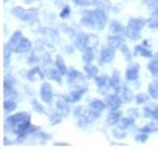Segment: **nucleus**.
I'll list each match as a JSON object with an SVG mask.
<instances>
[{
    "instance_id": "24",
    "label": "nucleus",
    "mask_w": 158,
    "mask_h": 149,
    "mask_svg": "<svg viewBox=\"0 0 158 149\" xmlns=\"http://www.w3.org/2000/svg\"><path fill=\"white\" fill-rule=\"evenodd\" d=\"M110 87L114 88L116 91L121 88V79H119V72H118V71L113 72V75H111V79H110Z\"/></svg>"
},
{
    "instance_id": "49",
    "label": "nucleus",
    "mask_w": 158,
    "mask_h": 149,
    "mask_svg": "<svg viewBox=\"0 0 158 149\" xmlns=\"http://www.w3.org/2000/svg\"><path fill=\"white\" fill-rule=\"evenodd\" d=\"M27 61L30 63V65H35V63H38V61H39V57H38V55H30Z\"/></svg>"
},
{
    "instance_id": "6",
    "label": "nucleus",
    "mask_w": 158,
    "mask_h": 149,
    "mask_svg": "<svg viewBox=\"0 0 158 149\" xmlns=\"http://www.w3.org/2000/svg\"><path fill=\"white\" fill-rule=\"evenodd\" d=\"M69 99H67V97H64V96H58L56 97V110L63 115V116H67V115H69Z\"/></svg>"
},
{
    "instance_id": "26",
    "label": "nucleus",
    "mask_w": 158,
    "mask_h": 149,
    "mask_svg": "<svg viewBox=\"0 0 158 149\" xmlns=\"http://www.w3.org/2000/svg\"><path fill=\"white\" fill-rule=\"evenodd\" d=\"M135 52H136L138 55L144 57V58H152V52L149 50L147 46H136L135 47Z\"/></svg>"
},
{
    "instance_id": "15",
    "label": "nucleus",
    "mask_w": 158,
    "mask_h": 149,
    "mask_svg": "<svg viewBox=\"0 0 158 149\" xmlns=\"http://www.w3.org/2000/svg\"><path fill=\"white\" fill-rule=\"evenodd\" d=\"M44 77H46V74H44V71H42L39 66H33V69H30V71L27 72V79H28L30 82L38 80V79H44Z\"/></svg>"
},
{
    "instance_id": "3",
    "label": "nucleus",
    "mask_w": 158,
    "mask_h": 149,
    "mask_svg": "<svg viewBox=\"0 0 158 149\" xmlns=\"http://www.w3.org/2000/svg\"><path fill=\"white\" fill-rule=\"evenodd\" d=\"M99 115H100V112H97V110H94V109H91L89 107L88 110H83V113H81V116L78 118V126L80 127H85V126H88V124H91V122H94L97 118H99Z\"/></svg>"
},
{
    "instance_id": "30",
    "label": "nucleus",
    "mask_w": 158,
    "mask_h": 149,
    "mask_svg": "<svg viewBox=\"0 0 158 149\" xmlns=\"http://www.w3.org/2000/svg\"><path fill=\"white\" fill-rule=\"evenodd\" d=\"M99 44V38L94 35H88V41H86V49H94Z\"/></svg>"
},
{
    "instance_id": "12",
    "label": "nucleus",
    "mask_w": 158,
    "mask_h": 149,
    "mask_svg": "<svg viewBox=\"0 0 158 149\" xmlns=\"http://www.w3.org/2000/svg\"><path fill=\"white\" fill-rule=\"evenodd\" d=\"M146 20L144 19H141V17H133V19H128V24H127V27L128 28H131V30H136V32H141L144 27H146Z\"/></svg>"
},
{
    "instance_id": "54",
    "label": "nucleus",
    "mask_w": 158,
    "mask_h": 149,
    "mask_svg": "<svg viewBox=\"0 0 158 149\" xmlns=\"http://www.w3.org/2000/svg\"><path fill=\"white\" fill-rule=\"evenodd\" d=\"M143 46H147V47H149V41H147V39L143 41Z\"/></svg>"
},
{
    "instance_id": "20",
    "label": "nucleus",
    "mask_w": 158,
    "mask_h": 149,
    "mask_svg": "<svg viewBox=\"0 0 158 149\" xmlns=\"http://www.w3.org/2000/svg\"><path fill=\"white\" fill-rule=\"evenodd\" d=\"M110 30H111L113 35H122V33H125V28H124V25L119 22V20H111V22H110Z\"/></svg>"
},
{
    "instance_id": "7",
    "label": "nucleus",
    "mask_w": 158,
    "mask_h": 149,
    "mask_svg": "<svg viewBox=\"0 0 158 149\" xmlns=\"http://www.w3.org/2000/svg\"><path fill=\"white\" fill-rule=\"evenodd\" d=\"M39 96H41L42 102H46V104H50V102H52V99H53V93H52V87H50L49 83H42V85H41Z\"/></svg>"
},
{
    "instance_id": "13",
    "label": "nucleus",
    "mask_w": 158,
    "mask_h": 149,
    "mask_svg": "<svg viewBox=\"0 0 158 149\" xmlns=\"http://www.w3.org/2000/svg\"><path fill=\"white\" fill-rule=\"evenodd\" d=\"M66 75H67V82H69V85H75V83L83 80V74L75 71V69H67Z\"/></svg>"
},
{
    "instance_id": "52",
    "label": "nucleus",
    "mask_w": 158,
    "mask_h": 149,
    "mask_svg": "<svg viewBox=\"0 0 158 149\" xmlns=\"http://www.w3.org/2000/svg\"><path fill=\"white\" fill-rule=\"evenodd\" d=\"M64 52H66L67 55H72V53H74V47H72V46H66V47H64Z\"/></svg>"
},
{
    "instance_id": "42",
    "label": "nucleus",
    "mask_w": 158,
    "mask_h": 149,
    "mask_svg": "<svg viewBox=\"0 0 158 149\" xmlns=\"http://www.w3.org/2000/svg\"><path fill=\"white\" fill-rule=\"evenodd\" d=\"M147 100H149V96H147V94H144V93H139V94L136 96V104H139V105L147 104Z\"/></svg>"
},
{
    "instance_id": "22",
    "label": "nucleus",
    "mask_w": 158,
    "mask_h": 149,
    "mask_svg": "<svg viewBox=\"0 0 158 149\" xmlns=\"http://www.w3.org/2000/svg\"><path fill=\"white\" fill-rule=\"evenodd\" d=\"M44 74H46V77H49V79H52V80H55V82H61V72L55 68V69H46V71H44Z\"/></svg>"
},
{
    "instance_id": "4",
    "label": "nucleus",
    "mask_w": 158,
    "mask_h": 149,
    "mask_svg": "<svg viewBox=\"0 0 158 149\" xmlns=\"http://www.w3.org/2000/svg\"><path fill=\"white\" fill-rule=\"evenodd\" d=\"M3 94L6 97H14L16 96V80L13 75H6L3 82Z\"/></svg>"
},
{
    "instance_id": "40",
    "label": "nucleus",
    "mask_w": 158,
    "mask_h": 149,
    "mask_svg": "<svg viewBox=\"0 0 158 149\" xmlns=\"http://www.w3.org/2000/svg\"><path fill=\"white\" fill-rule=\"evenodd\" d=\"M72 2L78 6H88V5H94L97 0H72Z\"/></svg>"
},
{
    "instance_id": "21",
    "label": "nucleus",
    "mask_w": 158,
    "mask_h": 149,
    "mask_svg": "<svg viewBox=\"0 0 158 149\" xmlns=\"http://www.w3.org/2000/svg\"><path fill=\"white\" fill-rule=\"evenodd\" d=\"M118 93L121 94L122 100H125V102H131V100H133V93H131V90H130V88L122 87V85H121V88L118 90Z\"/></svg>"
},
{
    "instance_id": "41",
    "label": "nucleus",
    "mask_w": 158,
    "mask_h": 149,
    "mask_svg": "<svg viewBox=\"0 0 158 149\" xmlns=\"http://www.w3.org/2000/svg\"><path fill=\"white\" fill-rule=\"evenodd\" d=\"M121 52L124 53V58H125L127 61H130V60H131V52H130V49H128L125 44H122V46H121Z\"/></svg>"
},
{
    "instance_id": "34",
    "label": "nucleus",
    "mask_w": 158,
    "mask_h": 149,
    "mask_svg": "<svg viewBox=\"0 0 158 149\" xmlns=\"http://www.w3.org/2000/svg\"><path fill=\"white\" fill-rule=\"evenodd\" d=\"M55 65H56V69H58L63 75H64V74H67V68H66V65H64V61H63V58H61V57H56Z\"/></svg>"
},
{
    "instance_id": "19",
    "label": "nucleus",
    "mask_w": 158,
    "mask_h": 149,
    "mask_svg": "<svg viewBox=\"0 0 158 149\" xmlns=\"http://www.w3.org/2000/svg\"><path fill=\"white\" fill-rule=\"evenodd\" d=\"M122 44H124V39L121 35H111L108 38V46H111L113 49H121Z\"/></svg>"
},
{
    "instance_id": "39",
    "label": "nucleus",
    "mask_w": 158,
    "mask_h": 149,
    "mask_svg": "<svg viewBox=\"0 0 158 149\" xmlns=\"http://www.w3.org/2000/svg\"><path fill=\"white\" fill-rule=\"evenodd\" d=\"M156 130V124H147V126H143L139 132H144V134H152Z\"/></svg>"
},
{
    "instance_id": "32",
    "label": "nucleus",
    "mask_w": 158,
    "mask_h": 149,
    "mask_svg": "<svg viewBox=\"0 0 158 149\" xmlns=\"http://www.w3.org/2000/svg\"><path fill=\"white\" fill-rule=\"evenodd\" d=\"M149 71L152 72L153 77H158V57H155V58L149 63Z\"/></svg>"
},
{
    "instance_id": "10",
    "label": "nucleus",
    "mask_w": 158,
    "mask_h": 149,
    "mask_svg": "<svg viewBox=\"0 0 158 149\" xmlns=\"http://www.w3.org/2000/svg\"><path fill=\"white\" fill-rule=\"evenodd\" d=\"M31 49V41H28V39H25V38H22L17 44L13 47V50L16 52V53H25V52H28Z\"/></svg>"
},
{
    "instance_id": "51",
    "label": "nucleus",
    "mask_w": 158,
    "mask_h": 149,
    "mask_svg": "<svg viewBox=\"0 0 158 149\" xmlns=\"http://www.w3.org/2000/svg\"><path fill=\"white\" fill-rule=\"evenodd\" d=\"M81 113H83V107H77V109L74 110V116H75V118H80Z\"/></svg>"
},
{
    "instance_id": "38",
    "label": "nucleus",
    "mask_w": 158,
    "mask_h": 149,
    "mask_svg": "<svg viewBox=\"0 0 158 149\" xmlns=\"http://www.w3.org/2000/svg\"><path fill=\"white\" fill-rule=\"evenodd\" d=\"M31 107H33V110H35L36 113H46V109H44L42 105H41L38 100H35V99L31 100Z\"/></svg>"
},
{
    "instance_id": "18",
    "label": "nucleus",
    "mask_w": 158,
    "mask_h": 149,
    "mask_svg": "<svg viewBox=\"0 0 158 149\" xmlns=\"http://www.w3.org/2000/svg\"><path fill=\"white\" fill-rule=\"evenodd\" d=\"M36 33H39V35H44L46 38H50L52 41H56L58 39V32L55 30V28H38L36 30Z\"/></svg>"
},
{
    "instance_id": "48",
    "label": "nucleus",
    "mask_w": 158,
    "mask_h": 149,
    "mask_svg": "<svg viewBox=\"0 0 158 149\" xmlns=\"http://www.w3.org/2000/svg\"><path fill=\"white\" fill-rule=\"evenodd\" d=\"M125 132L124 130H113V137L114 138H125Z\"/></svg>"
},
{
    "instance_id": "17",
    "label": "nucleus",
    "mask_w": 158,
    "mask_h": 149,
    "mask_svg": "<svg viewBox=\"0 0 158 149\" xmlns=\"http://www.w3.org/2000/svg\"><path fill=\"white\" fill-rule=\"evenodd\" d=\"M143 115L147 116V118H153V119L158 121V107H156V105H153V104H146Z\"/></svg>"
},
{
    "instance_id": "8",
    "label": "nucleus",
    "mask_w": 158,
    "mask_h": 149,
    "mask_svg": "<svg viewBox=\"0 0 158 149\" xmlns=\"http://www.w3.org/2000/svg\"><path fill=\"white\" fill-rule=\"evenodd\" d=\"M125 79L128 82H135L139 79V65H136V63H133V65H130L125 71Z\"/></svg>"
},
{
    "instance_id": "29",
    "label": "nucleus",
    "mask_w": 158,
    "mask_h": 149,
    "mask_svg": "<svg viewBox=\"0 0 158 149\" xmlns=\"http://www.w3.org/2000/svg\"><path fill=\"white\" fill-rule=\"evenodd\" d=\"M149 96L153 99H158V79L149 85Z\"/></svg>"
},
{
    "instance_id": "27",
    "label": "nucleus",
    "mask_w": 158,
    "mask_h": 149,
    "mask_svg": "<svg viewBox=\"0 0 158 149\" xmlns=\"http://www.w3.org/2000/svg\"><path fill=\"white\" fill-rule=\"evenodd\" d=\"M135 121H133V116H127V118H121V121L118 122V126L121 129H128L130 126H133Z\"/></svg>"
},
{
    "instance_id": "14",
    "label": "nucleus",
    "mask_w": 158,
    "mask_h": 149,
    "mask_svg": "<svg viewBox=\"0 0 158 149\" xmlns=\"http://www.w3.org/2000/svg\"><path fill=\"white\" fill-rule=\"evenodd\" d=\"M94 80H96L97 87H99V93L105 94V93H106V91H105L106 87H110V79H108L106 75H96Z\"/></svg>"
},
{
    "instance_id": "44",
    "label": "nucleus",
    "mask_w": 158,
    "mask_h": 149,
    "mask_svg": "<svg viewBox=\"0 0 158 149\" xmlns=\"http://www.w3.org/2000/svg\"><path fill=\"white\" fill-rule=\"evenodd\" d=\"M60 17H61V19L71 17V8H69V6H63V10H61V13H60Z\"/></svg>"
},
{
    "instance_id": "55",
    "label": "nucleus",
    "mask_w": 158,
    "mask_h": 149,
    "mask_svg": "<svg viewBox=\"0 0 158 149\" xmlns=\"http://www.w3.org/2000/svg\"><path fill=\"white\" fill-rule=\"evenodd\" d=\"M25 2H31V0H25Z\"/></svg>"
},
{
    "instance_id": "16",
    "label": "nucleus",
    "mask_w": 158,
    "mask_h": 149,
    "mask_svg": "<svg viewBox=\"0 0 158 149\" xmlns=\"http://www.w3.org/2000/svg\"><path fill=\"white\" fill-rule=\"evenodd\" d=\"M86 90H88L86 87H80V88H77V90L71 91V94L67 96L69 102H71V104H74V102H78V100L83 97V94H85V91H86Z\"/></svg>"
},
{
    "instance_id": "36",
    "label": "nucleus",
    "mask_w": 158,
    "mask_h": 149,
    "mask_svg": "<svg viewBox=\"0 0 158 149\" xmlns=\"http://www.w3.org/2000/svg\"><path fill=\"white\" fill-rule=\"evenodd\" d=\"M125 35H127V38H130V39H139V36H141V32H136V30H131V28H125Z\"/></svg>"
},
{
    "instance_id": "2",
    "label": "nucleus",
    "mask_w": 158,
    "mask_h": 149,
    "mask_svg": "<svg viewBox=\"0 0 158 149\" xmlns=\"http://www.w3.org/2000/svg\"><path fill=\"white\" fill-rule=\"evenodd\" d=\"M11 13H13L17 19L24 20V22H30V20L36 19V16H38V10H36V8L24 10V8H20V6H14V8L11 10Z\"/></svg>"
},
{
    "instance_id": "11",
    "label": "nucleus",
    "mask_w": 158,
    "mask_h": 149,
    "mask_svg": "<svg viewBox=\"0 0 158 149\" xmlns=\"http://www.w3.org/2000/svg\"><path fill=\"white\" fill-rule=\"evenodd\" d=\"M86 41H88V35L83 33V32H78L74 36V46L80 50H85L86 49Z\"/></svg>"
},
{
    "instance_id": "50",
    "label": "nucleus",
    "mask_w": 158,
    "mask_h": 149,
    "mask_svg": "<svg viewBox=\"0 0 158 149\" xmlns=\"http://www.w3.org/2000/svg\"><path fill=\"white\" fill-rule=\"evenodd\" d=\"M128 115H130V116H133V118H138L139 112H138V109H130V110H128Z\"/></svg>"
},
{
    "instance_id": "45",
    "label": "nucleus",
    "mask_w": 158,
    "mask_h": 149,
    "mask_svg": "<svg viewBox=\"0 0 158 149\" xmlns=\"http://www.w3.org/2000/svg\"><path fill=\"white\" fill-rule=\"evenodd\" d=\"M41 63H42V65L50 66V65H52V58H50V55H49V53H44V55L41 57Z\"/></svg>"
},
{
    "instance_id": "33",
    "label": "nucleus",
    "mask_w": 158,
    "mask_h": 149,
    "mask_svg": "<svg viewBox=\"0 0 158 149\" xmlns=\"http://www.w3.org/2000/svg\"><path fill=\"white\" fill-rule=\"evenodd\" d=\"M16 105H17V104H16V100H14V99H11V97H8V99L3 102V109H5V112H8V113H10V112H13V110L16 109Z\"/></svg>"
},
{
    "instance_id": "53",
    "label": "nucleus",
    "mask_w": 158,
    "mask_h": 149,
    "mask_svg": "<svg viewBox=\"0 0 158 149\" xmlns=\"http://www.w3.org/2000/svg\"><path fill=\"white\" fill-rule=\"evenodd\" d=\"M55 146H69V144H66V143H55Z\"/></svg>"
},
{
    "instance_id": "31",
    "label": "nucleus",
    "mask_w": 158,
    "mask_h": 149,
    "mask_svg": "<svg viewBox=\"0 0 158 149\" xmlns=\"http://www.w3.org/2000/svg\"><path fill=\"white\" fill-rule=\"evenodd\" d=\"M147 25H149L152 30H156V28H158V11H153L152 17L147 20Z\"/></svg>"
},
{
    "instance_id": "37",
    "label": "nucleus",
    "mask_w": 158,
    "mask_h": 149,
    "mask_svg": "<svg viewBox=\"0 0 158 149\" xmlns=\"http://www.w3.org/2000/svg\"><path fill=\"white\" fill-rule=\"evenodd\" d=\"M22 38H24V36H22V33H20V32L13 33V36H11V39H10V44H11V47H14V46L17 44V42H19Z\"/></svg>"
},
{
    "instance_id": "35",
    "label": "nucleus",
    "mask_w": 158,
    "mask_h": 149,
    "mask_svg": "<svg viewBox=\"0 0 158 149\" xmlns=\"http://www.w3.org/2000/svg\"><path fill=\"white\" fill-rule=\"evenodd\" d=\"M94 60V52L93 49H85L83 50V61L85 63H91Z\"/></svg>"
},
{
    "instance_id": "46",
    "label": "nucleus",
    "mask_w": 158,
    "mask_h": 149,
    "mask_svg": "<svg viewBox=\"0 0 158 149\" xmlns=\"http://www.w3.org/2000/svg\"><path fill=\"white\" fill-rule=\"evenodd\" d=\"M61 28H63V32H64V33H67V35H74V36H75V30H74L72 27L63 24V25H61Z\"/></svg>"
},
{
    "instance_id": "5",
    "label": "nucleus",
    "mask_w": 158,
    "mask_h": 149,
    "mask_svg": "<svg viewBox=\"0 0 158 149\" xmlns=\"http://www.w3.org/2000/svg\"><path fill=\"white\" fill-rule=\"evenodd\" d=\"M105 104H106V107H110L111 110H118L121 107V104H122V97L119 93H114V94H106L105 97Z\"/></svg>"
},
{
    "instance_id": "47",
    "label": "nucleus",
    "mask_w": 158,
    "mask_h": 149,
    "mask_svg": "<svg viewBox=\"0 0 158 149\" xmlns=\"http://www.w3.org/2000/svg\"><path fill=\"white\" fill-rule=\"evenodd\" d=\"M136 141H138V143H144V141H147V134H144V132L138 134V135H136Z\"/></svg>"
},
{
    "instance_id": "25",
    "label": "nucleus",
    "mask_w": 158,
    "mask_h": 149,
    "mask_svg": "<svg viewBox=\"0 0 158 149\" xmlns=\"http://www.w3.org/2000/svg\"><path fill=\"white\" fill-rule=\"evenodd\" d=\"M89 107L97 110V112H103L105 107H106V104L102 102V100H99V99H91V100H89Z\"/></svg>"
},
{
    "instance_id": "43",
    "label": "nucleus",
    "mask_w": 158,
    "mask_h": 149,
    "mask_svg": "<svg viewBox=\"0 0 158 149\" xmlns=\"http://www.w3.org/2000/svg\"><path fill=\"white\" fill-rule=\"evenodd\" d=\"M61 119H63V115H61L60 112L50 115V122H52V124H58V122H61Z\"/></svg>"
},
{
    "instance_id": "23",
    "label": "nucleus",
    "mask_w": 158,
    "mask_h": 149,
    "mask_svg": "<svg viewBox=\"0 0 158 149\" xmlns=\"http://www.w3.org/2000/svg\"><path fill=\"white\" fill-rule=\"evenodd\" d=\"M121 118H122L121 112H118V110H111V113H110L106 122H108L110 126H114V124H118V122L121 121Z\"/></svg>"
},
{
    "instance_id": "9",
    "label": "nucleus",
    "mask_w": 158,
    "mask_h": 149,
    "mask_svg": "<svg viewBox=\"0 0 158 149\" xmlns=\"http://www.w3.org/2000/svg\"><path fill=\"white\" fill-rule=\"evenodd\" d=\"M113 60H114V49L106 44L100 50V63H110Z\"/></svg>"
},
{
    "instance_id": "1",
    "label": "nucleus",
    "mask_w": 158,
    "mask_h": 149,
    "mask_svg": "<svg viewBox=\"0 0 158 149\" xmlns=\"http://www.w3.org/2000/svg\"><path fill=\"white\" fill-rule=\"evenodd\" d=\"M106 11L102 10V8H97V10H88V11H83L81 14V24L88 28H99L102 30L106 24Z\"/></svg>"
},
{
    "instance_id": "28",
    "label": "nucleus",
    "mask_w": 158,
    "mask_h": 149,
    "mask_svg": "<svg viewBox=\"0 0 158 149\" xmlns=\"http://www.w3.org/2000/svg\"><path fill=\"white\" fill-rule=\"evenodd\" d=\"M85 72L89 79H94L97 75V66H93L91 63H86V66H85Z\"/></svg>"
}]
</instances>
